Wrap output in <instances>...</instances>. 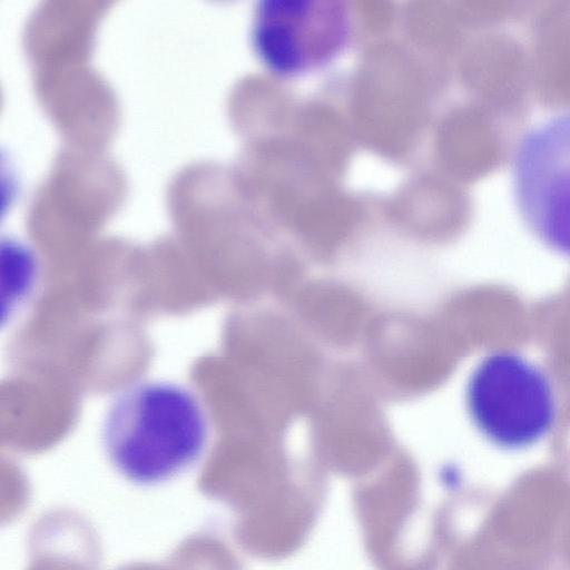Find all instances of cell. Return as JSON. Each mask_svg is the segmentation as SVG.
<instances>
[{
  "label": "cell",
  "instance_id": "cell-1",
  "mask_svg": "<svg viewBox=\"0 0 570 570\" xmlns=\"http://www.w3.org/2000/svg\"><path fill=\"white\" fill-rule=\"evenodd\" d=\"M207 439V420L197 397L167 382L141 383L121 393L102 429L111 465L141 487L165 483L193 468Z\"/></svg>",
  "mask_w": 570,
  "mask_h": 570
},
{
  "label": "cell",
  "instance_id": "cell-2",
  "mask_svg": "<svg viewBox=\"0 0 570 570\" xmlns=\"http://www.w3.org/2000/svg\"><path fill=\"white\" fill-rule=\"evenodd\" d=\"M468 414L494 446L519 451L552 430L557 404L544 372L519 353L497 351L471 372L465 387Z\"/></svg>",
  "mask_w": 570,
  "mask_h": 570
},
{
  "label": "cell",
  "instance_id": "cell-3",
  "mask_svg": "<svg viewBox=\"0 0 570 570\" xmlns=\"http://www.w3.org/2000/svg\"><path fill=\"white\" fill-rule=\"evenodd\" d=\"M518 212L544 246L570 258V109L530 126L511 158Z\"/></svg>",
  "mask_w": 570,
  "mask_h": 570
},
{
  "label": "cell",
  "instance_id": "cell-4",
  "mask_svg": "<svg viewBox=\"0 0 570 570\" xmlns=\"http://www.w3.org/2000/svg\"><path fill=\"white\" fill-rule=\"evenodd\" d=\"M348 26V13L338 2L268 0L256 11L253 40L272 70L297 75L338 53L346 43Z\"/></svg>",
  "mask_w": 570,
  "mask_h": 570
}]
</instances>
